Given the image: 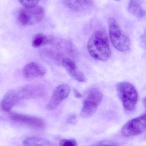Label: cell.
I'll return each mask as SVG.
<instances>
[{
    "mask_svg": "<svg viewBox=\"0 0 146 146\" xmlns=\"http://www.w3.org/2000/svg\"><path fill=\"white\" fill-rule=\"evenodd\" d=\"M89 54L94 60L106 62L111 56L108 35L105 32L98 31L89 38L87 44Z\"/></svg>",
    "mask_w": 146,
    "mask_h": 146,
    "instance_id": "obj_1",
    "label": "cell"
},
{
    "mask_svg": "<svg viewBox=\"0 0 146 146\" xmlns=\"http://www.w3.org/2000/svg\"><path fill=\"white\" fill-rule=\"evenodd\" d=\"M108 24L110 38L114 47L121 52L129 50L131 46L130 39L122 30L116 20L114 18H110Z\"/></svg>",
    "mask_w": 146,
    "mask_h": 146,
    "instance_id": "obj_2",
    "label": "cell"
},
{
    "mask_svg": "<svg viewBox=\"0 0 146 146\" xmlns=\"http://www.w3.org/2000/svg\"><path fill=\"white\" fill-rule=\"evenodd\" d=\"M99 146H116L113 145H105Z\"/></svg>",
    "mask_w": 146,
    "mask_h": 146,
    "instance_id": "obj_21",
    "label": "cell"
},
{
    "mask_svg": "<svg viewBox=\"0 0 146 146\" xmlns=\"http://www.w3.org/2000/svg\"><path fill=\"white\" fill-rule=\"evenodd\" d=\"M62 64L69 75L74 80L81 82H86L85 75L73 60L69 58H64L62 61Z\"/></svg>",
    "mask_w": 146,
    "mask_h": 146,
    "instance_id": "obj_10",
    "label": "cell"
},
{
    "mask_svg": "<svg viewBox=\"0 0 146 146\" xmlns=\"http://www.w3.org/2000/svg\"><path fill=\"white\" fill-rule=\"evenodd\" d=\"M44 15L43 8L39 5L24 7L19 12L18 20L22 25H33L41 22Z\"/></svg>",
    "mask_w": 146,
    "mask_h": 146,
    "instance_id": "obj_4",
    "label": "cell"
},
{
    "mask_svg": "<svg viewBox=\"0 0 146 146\" xmlns=\"http://www.w3.org/2000/svg\"><path fill=\"white\" fill-rule=\"evenodd\" d=\"M15 89L8 91L1 102V107L4 111H9L19 102Z\"/></svg>",
    "mask_w": 146,
    "mask_h": 146,
    "instance_id": "obj_12",
    "label": "cell"
},
{
    "mask_svg": "<svg viewBox=\"0 0 146 146\" xmlns=\"http://www.w3.org/2000/svg\"><path fill=\"white\" fill-rule=\"evenodd\" d=\"M76 122V116L75 115H71L69 116L67 119V122L70 124H74Z\"/></svg>",
    "mask_w": 146,
    "mask_h": 146,
    "instance_id": "obj_19",
    "label": "cell"
},
{
    "mask_svg": "<svg viewBox=\"0 0 146 146\" xmlns=\"http://www.w3.org/2000/svg\"><path fill=\"white\" fill-rule=\"evenodd\" d=\"M19 101L23 100L38 98L43 96L45 89L39 84H30L16 89Z\"/></svg>",
    "mask_w": 146,
    "mask_h": 146,
    "instance_id": "obj_7",
    "label": "cell"
},
{
    "mask_svg": "<svg viewBox=\"0 0 146 146\" xmlns=\"http://www.w3.org/2000/svg\"><path fill=\"white\" fill-rule=\"evenodd\" d=\"M53 38L47 36L42 33H39L34 36L32 42V46L34 48H38L52 42Z\"/></svg>",
    "mask_w": 146,
    "mask_h": 146,
    "instance_id": "obj_16",
    "label": "cell"
},
{
    "mask_svg": "<svg viewBox=\"0 0 146 146\" xmlns=\"http://www.w3.org/2000/svg\"><path fill=\"white\" fill-rule=\"evenodd\" d=\"M13 121L22 123L33 129H41L45 125L44 121L41 118L23 114L13 113L10 115Z\"/></svg>",
    "mask_w": 146,
    "mask_h": 146,
    "instance_id": "obj_9",
    "label": "cell"
},
{
    "mask_svg": "<svg viewBox=\"0 0 146 146\" xmlns=\"http://www.w3.org/2000/svg\"><path fill=\"white\" fill-rule=\"evenodd\" d=\"M24 7H32L37 5L40 0H19Z\"/></svg>",
    "mask_w": 146,
    "mask_h": 146,
    "instance_id": "obj_18",
    "label": "cell"
},
{
    "mask_svg": "<svg viewBox=\"0 0 146 146\" xmlns=\"http://www.w3.org/2000/svg\"><path fill=\"white\" fill-rule=\"evenodd\" d=\"M60 146H78L77 141L73 139H63L60 141Z\"/></svg>",
    "mask_w": 146,
    "mask_h": 146,
    "instance_id": "obj_17",
    "label": "cell"
},
{
    "mask_svg": "<svg viewBox=\"0 0 146 146\" xmlns=\"http://www.w3.org/2000/svg\"><path fill=\"white\" fill-rule=\"evenodd\" d=\"M116 89L125 110L128 111L134 110L138 100V93L135 88L131 83L122 82L117 83Z\"/></svg>",
    "mask_w": 146,
    "mask_h": 146,
    "instance_id": "obj_3",
    "label": "cell"
},
{
    "mask_svg": "<svg viewBox=\"0 0 146 146\" xmlns=\"http://www.w3.org/2000/svg\"><path fill=\"white\" fill-rule=\"evenodd\" d=\"M65 6L75 12L85 11L91 5L90 0H62Z\"/></svg>",
    "mask_w": 146,
    "mask_h": 146,
    "instance_id": "obj_13",
    "label": "cell"
},
{
    "mask_svg": "<svg viewBox=\"0 0 146 146\" xmlns=\"http://www.w3.org/2000/svg\"><path fill=\"white\" fill-rule=\"evenodd\" d=\"M23 143L24 146H52L49 141L38 136L28 137L24 141Z\"/></svg>",
    "mask_w": 146,
    "mask_h": 146,
    "instance_id": "obj_15",
    "label": "cell"
},
{
    "mask_svg": "<svg viewBox=\"0 0 146 146\" xmlns=\"http://www.w3.org/2000/svg\"><path fill=\"white\" fill-rule=\"evenodd\" d=\"M46 72L45 67L37 62H31L25 66L23 69L24 76L28 79L43 76Z\"/></svg>",
    "mask_w": 146,
    "mask_h": 146,
    "instance_id": "obj_11",
    "label": "cell"
},
{
    "mask_svg": "<svg viewBox=\"0 0 146 146\" xmlns=\"http://www.w3.org/2000/svg\"><path fill=\"white\" fill-rule=\"evenodd\" d=\"M74 94L75 98H81V95L80 93L78 90H76V89L74 90Z\"/></svg>",
    "mask_w": 146,
    "mask_h": 146,
    "instance_id": "obj_20",
    "label": "cell"
},
{
    "mask_svg": "<svg viewBox=\"0 0 146 146\" xmlns=\"http://www.w3.org/2000/svg\"><path fill=\"white\" fill-rule=\"evenodd\" d=\"M117 1H119V0H117Z\"/></svg>",
    "mask_w": 146,
    "mask_h": 146,
    "instance_id": "obj_22",
    "label": "cell"
},
{
    "mask_svg": "<svg viewBox=\"0 0 146 146\" xmlns=\"http://www.w3.org/2000/svg\"><path fill=\"white\" fill-rule=\"evenodd\" d=\"M146 123V114L144 113L128 121L122 129V134L127 137L139 135L145 130Z\"/></svg>",
    "mask_w": 146,
    "mask_h": 146,
    "instance_id": "obj_6",
    "label": "cell"
},
{
    "mask_svg": "<svg viewBox=\"0 0 146 146\" xmlns=\"http://www.w3.org/2000/svg\"><path fill=\"white\" fill-rule=\"evenodd\" d=\"M128 8L129 13L137 18H143L145 15V11L143 9L139 0H130Z\"/></svg>",
    "mask_w": 146,
    "mask_h": 146,
    "instance_id": "obj_14",
    "label": "cell"
},
{
    "mask_svg": "<svg viewBox=\"0 0 146 146\" xmlns=\"http://www.w3.org/2000/svg\"><path fill=\"white\" fill-rule=\"evenodd\" d=\"M103 98L102 93L97 88H92L84 100L80 115L81 117H91L96 112Z\"/></svg>",
    "mask_w": 146,
    "mask_h": 146,
    "instance_id": "obj_5",
    "label": "cell"
},
{
    "mask_svg": "<svg viewBox=\"0 0 146 146\" xmlns=\"http://www.w3.org/2000/svg\"><path fill=\"white\" fill-rule=\"evenodd\" d=\"M70 88L68 84L63 83L56 88L53 92L46 108L49 110H53L58 107L69 95Z\"/></svg>",
    "mask_w": 146,
    "mask_h": 146,
    "instance_id": "obj_8",
    "label": "cell"
}]
</instances>
